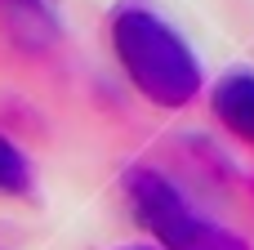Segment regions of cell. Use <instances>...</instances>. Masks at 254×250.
Listing matches in <instances>:
<instances>
[{
    "mask_svg": "<svg viewBox=\"0 0 254 250\" xmlns=\"http://www.w3.org/2000/svg\"><path fill=\"white\" fill-rule=\"evenodd\" d=\"M22 179H27V166L18 161V152L0 139V188H9V192H18L22 188Z\"/></svg>",
    "mask_w": 254,
    "mask_h": 250,
    "instance_id": "cell-1",
    "label": "cell"
}]
</instances>
